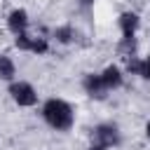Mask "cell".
I'll return each mask as SVG.
<instances>
[{
    "label": "cell",
    "instance_id": "6da1fadb",
    "mask_svg": "<svg viewBox=\"0 0 150 150\" xmlns=\"http://www.w3.org/2000/svg\"><path fill=\"white\" fill-rule=\"evenodd\" d=\"M42 115H45L47 124L54 127L56 131H68L73 127V120H75L73 108L61 98H49L45 103V108H42Z\"/></svg>",
    "mask_w": 150,
    "mask_h": 150
},
{
    "label": "cell",
    "instance_id": "7a4b0ae2",
    "mask_svg": "<svg viewBox=\"0 0 150 150\" xmlns=\"http://www.w3.org/2000/svg\"><path fill=\"white\" fill-rule=\"evenodd\" d=\"M91 141L94 145H101V148H112L120 143V131L115 124H98L94 131H91Z\"/></svg>",
    "mask_w": 150,
    "mask_h": 150
},
{
    "label": "cell",
    "instance_id": "3957f363",
    "mask_svg": "<svg viewBox=\"0 0 150 150\" xmlns=\"http://www.w3.org/2000/svg\"><path fill=\"white\" fill-rule=\"evenodd\" d=\"M9 94H12V98L19 103V105H35V101H38V94H35V89L28 84V82H14L12 87H9Z\"/></svg>",
    "mask_w": 150,
    "mask_h": 150
},
{
    "label": "cell",
    "instance_id": "277c9868",
    "mask_svg": "<svg viewBox=\"0 0 150 150\" xmlns=\"http://www.w3.org/2000/svg\"><path fill=\"white\" fill-rule=\"evenodd\" d=\"M14 45H16L19 49H23V52H33V54H45V52L49 49V45H47L45 38H33V35H28V33L16 35Z\"/></svg>",
    "mask_w": 150,
    "mask_h": 150
},
{
    "label": "cell",
    "instance_id": "5b68a950",
    "mask_svg": "<svg viewBox=\"0 0 150 150\" xmlns=\"http://www.w3.org/2000/svg\"><path fill=\"white\" fill-rule=\"evenodd\" d=\"M7 26H9V30L14 35L26 33V28H28V12L26 9H12L9 16H7Z\"/></svg>",
    "mask_w": 150,
    "mask_h": 150
},
{
    "label": "cell",
    "instance_id": "8992f818",
    "mask_svg": "<svg viewBox=\"0 0 150 150\" xmlns=\"http://www.w3.org/2000/svg\"><path fill=\"white\" fill-rule=\"evenodd\" d=\"M84 91L91 96V98H103L105 96V87H103V82H101V77L98 75H94V73H89V75H84Z\"/></svg>",
    "mask_w": 150,
    "mask_h": 150
},
{
    "label": "cell",
    "instance_id": "52a82bcc",
    "mask_svg": "<svg viewBox=\"0 0 150 150\" xmlns=\"http://www.w3.org/2000/svg\"><path fill=\"white\" fill-rule=\"evenodd\" d=\"M138 14L136 12H122L120 14V28H122V38H134L136 28H138Z\"/></svg>",
    "mask_w": 150,
    "mask_h": 150
},
{
    "label": "cell",
    "instance_id": "ba28073f",
    "mask_svg": "<svg viewBox=\"0 0 150 150\" xmlns=\"http://www.w3.org/2000/svg\"><path fill=\"white\" fill-rule=\"evenodd\" d=\"M98 77H101V82H103L105 89H117V87H122V73H120L117 66L103 68V73H98Z\"/></svg>",
    "mask_w": 150,
    "mask_h": 150
},
{
    "label": "cell",
    "instance_id": "9c48e42d",
    "mask_svg": "<svg viewBox=\"0 0 150 150\" xmlns=\"http://www.w3.org/2000/svg\"><path fill=\"white\" fill-rule=\"evenodd\" d=\"M14 73H16V68H14L12 59L5 56V54H0V80H12Z\"/></svg>",
    "mask_w": 150,
    "mask_h": 150
},
{
    "label": "cell",
    "instance_id": "30bf717a",
    "mask_svg": "<svg viewBox=\"0 0 150 150\" xmlns=\"http://www.w3.org/2000/svg\"><path fill=\"white\" fill-rule=\"evenodd\" d=\"M54 38H56L59 42H73L75 30H73L70 26H61V28H56V30H54Z\"/></svg>",
    "mask_w": 150,
    "mask_h": 150
},
{
    "label": "cell",
    "instance_id": "8fae6325",
    "mask_svg": "<svg viewBox=\"0 0 150 150\" xmlns=\"http://www.w3.org/2000/svg\"><path fill=\"white\" fill-rule=\"evenodd\" d=\"M138 75L150 80V56L148 59H141V66H138Z\"/></svg>",
    "mask_w": 150,
    "mask_h": 150
},
{
    "label": "cell",
    "instance_id": "7c38bea8",
    "mask_svg": "<svg viewBox=\"0 0 150 150\" xmlns=\"http://www.w3.org/2000/svg\"><path fill=\"white\" fill-rule=\"evenodd\" d=\"M89 150H108V148H101V145H94V143H91V145H89Z\"/></svg>",
    "mask_w": 150,
    "mask_h": 150
},
{
    "label": "cell",
    "instance_id": "4fadbf2b",
    "mask_svg": "<svg viewBox=\"0 0 150 150\" xmlns=\"http://www.w3.org/2000/svg\"><path fill=\"white\" fill-rule=\"evenodd\" d=\"M145 134H148V138H150V122L145 124Z\"/></svg>",
    "mask_w": 150,
    "mask_h": 150
}]
</instances>
